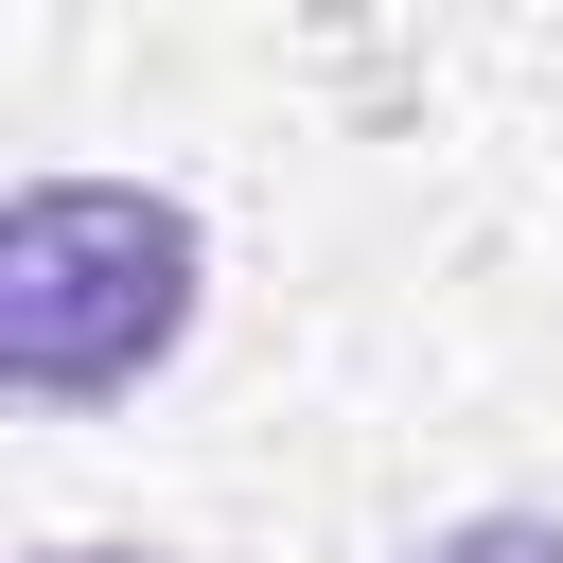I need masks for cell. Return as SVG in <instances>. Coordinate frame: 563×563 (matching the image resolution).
Returning a JSON list of instances; mask_svg holds the SVG:
<instances>
[{"label":"cell","instance_id":"cell-3","mask_svg":"<svg viewBox=\"0 0 563 563\" xmlns=\"http://www.w3.org/2000/svg\"><path fill=\"white\" fill-rule=\"evenodd\" d=\"M35 563H158V545H35Z\"/></svg>","mask_w":563,"mask_h":563},{"label":"cell","instance_id":"cell-1","mask_svg":"<svg viewBox=\"0 0 563 563\" xmlns=\"http://www.w3.org/2000/svg\"><path fill=\"white\" fill-rule=\"evenodd\" d=\"M211 299V246L141 176H35L0 211V387L18 405H123Z\"/></svg>","mask_w":563,"mask_h":563},{"label":"cell","instance_id":"cell-2","mask_svg":"<svg viewBox=\"0 0 563 563\" xmlns=\"http://www.w3.org/2000/svg\"><path fill=\"white\" fill-rule=\"evenodd\" d=\"M405 563H563V528H545V510H457V528H422Z\"/></svg>","mask_w":563,"mask_h":563}]
</instances>
